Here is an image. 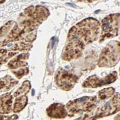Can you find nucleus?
Here are the masks:
<instances>
[{
	"mask_svg": "<svg viewBox=\"0 0 120 120\" xmlns=\"http://www.w3.org/2000/svg\"><path fill=\"white\" fill-rule=\"evenodd\" d=\"M117 77V73L114 71L108 76L101 78L96 75L89 76L83 82L82 86L84 88L99 87L115 82Z\"/></svg>",
	"mask_w": 120,
	"mask_h": 120,
	"instance_id": "nucleus-7",
	"label": "nucleus"
},
{
	"mask_svg": "<svg viewBox=\"0 0 120 120\" xmlns=\"http://www.w3.org/2000/svg\"><path fill=\"white\" fill-rule=\"evenodd\" d=\"M96 96H84L70 101L66 105L69 112L77 113L82 112H90L97 105Z\"/></svg>",
	"mask_w": 120,
	"mask_h": 120,
	"instance_id": "nucleus-4",
	"label": "nucleus"
},
{
	"mask_svg": "<svg viewBox=\"0 0 120 120\" xmlns=\"http://www.w3.org/2000/svg\"><path fill=\"white\" fill-rule=\"evenodd\" d=\"M100 32V23L93 18H86L72 27L63 54L67 61L76 60L82 56L85 47L97 41Z\"/></svg>",
	"mask_w": 120,
	"mask_h": 120,
	"instance_id": "nucleus-1",
	"label": "nucleus"
},
{
	"mask_svg": "<svg viewBox=\"0 0 120 120\" xmlns=\"http://www.w3.org/2000/svg\"><path fill=\"white\" fill-rule=\"evenodd\" d=\"M120 60V42L116 41H110L102 50L98 60L101 68H112Z\"/></svg>",
	"mask_w": 120,
	"mask_h": 120,
	"instance_id": "nucleus-2",
	"label": "nucleus"
},
{
	"mask_svg": "<svg viewBox=\"0 0 120 120\" xmlns=\"http://www.w3.org/2000/svg\"><path fill=\"white\" fill-rule=\"evenodd\" d=\"M79 77L80 76L75 74L73 71L61 69L56 75V83L62 89L70 90L77 83Z\"/></svg>",
	"mask_w": 120,
	"mask_h": 120,
	"instance_id": "nucleus-5",
	"label": "nucleus"
},
{
	"mask_svg": "<svg viewBox=\"0 0 120 120\" xmlns=\"http://www.w3.org/2000/svg\"><path fill=\"white\" fill-rule=\"evenodd\" d=\"M120 110V94L117 93L110 101L98 109L93 118L96 119L108 116L114 114Z\"/></svg>",
	"mask_w": 120,
	"mask_h": 120,
	"instance_id": "nucleus-6",
	"label": "nucleus"
},
{
	"mask_svg": "<svg viewBox=\"0 0 120 120\" xmlns=\"http://www.w3.org/2000/svg\"><path fill=\"white\" fill-rule=\"evenodd\" d=\"M101 27L99 43L116 37L120 29V13L110 14L105 17L102 21Z\"/></svg>",
	"mask_w": 120,
	"mask_h": 120,
	"instance_id": "nucleus-3",
	"label": "nucleus"
},
{
	"mask_svg": "<svg viewBox=\"0 0 120 120\" xmlns=\"http://www.w3.org/2000/svg\"></svg>",
	"mask_w": 120,
	"mask_h": 120,
	"instance_id": "nucleus-12",
	"label": "nucleus"
},
{
	"mask_svg": "<svg viewBox=\"0 0 120 120\" xmlns=\"http://www.w3.org/2000/svg\"><path fill=\"white\" fill-rule=\"evenodd\" d=\"M86 117L87 116H84V117H80L79 118H78L77 119H76V120H86Z\"/></svg>",
	"mask_w": 120,
	"mask_h": 120,
	"instance_id": "nucleus-11",
	"label": "nucleus"
},
{
	"mask_svg": "<svg viewBox=\"0 0 120 120\" xmlns=\"http://www.w3.org/2000/svg\"><path fill=\"white\" fill-rule=\"evenodd\" d=\"M17 116L16 115L11 116H0V120H16Z\"/></svg>",
	"mask_w": 120,
	"mask_h": 120,
	"instance_id": "nucleus-10",
	"label": "nucleus"
},
{
	"mask_svg": "<svg viewBox=\"0 0 120 120\" xmlns=\"http://www.w3.org/2000/svg\"><path fill=\"white\" fill-rule=\"evenodd\" d=\"M114 92V89L112 87L104 89L98 92V98L101 100H106L112 97Z\"/></svg>",
	"mask_w": 120,
	"mask_h": 120,
	"instance_id": "nucleus-9",
	"label": "nucleus"
},
{
	"mask_svg": "<svg viewBox=\"0 0 120 120\" xmlns=\"http://www.w3.org/2000/svg\"><path fill=\"white\" fill-rule=\"evenodd\" d=\"M47 111L49 116L53 118H64L67 114L65 106L60 104H56L52 105Z\"/></svg>",
	"mask_w": 120,
	"mask_h": 120,
	"instance_id": "nucleus-8",
	"label": "nucleus"
}]
</instances>
